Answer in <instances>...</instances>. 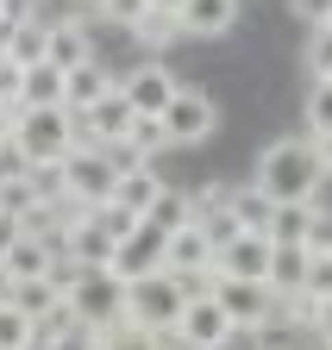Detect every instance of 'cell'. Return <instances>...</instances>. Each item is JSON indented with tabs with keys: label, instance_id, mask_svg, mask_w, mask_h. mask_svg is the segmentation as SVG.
<instances>
[{
	"label": "cell",
	"instance_id": "cell-1",
	"mask_svg": "<svg viewBox=\"0 0 332 350\" xmlns=\"http://www.w3.org/2000/svg\"><path fill=\"white\" fill-rule=\"evenodd\" d=\"M251 182H257L276 206H288V200H320L326 169H320V157H314V138H276V144H264Z\"/></svg>",
	"mask_w": 332,
	"mask_h": 350
},
{
	"label": "cell",
	"instance_id": "cell-2",
	"mask_svg": "<svg viewBox=\"0 0 332 350\" xmlns=\"http://www.w3.org/2000/svg\"><path fill=\"white\" fill-rule=\"evenodd\" d=\"M182 300H188V282L176 269H151V275L126 282V319L144 325V332H176Z\"/></svg>",
	"mask_w": 332,
	"mask_h": 350
},
{
	"label": "cell",
	"instance_id": "cell-3",
	"mask_svg": "<svg viewBox=\"0 0 332 350\" xmlns=\"http://www.w3.org/2000/svg\"><path fill=\"white\" fill-rule=\"evenodd\" d=\"M75 150V119L69 107H25L19 131H13V157L19 163H57Z\"/></svg>",
	"mask_w": 332,
	"mask_h": 350
},
{
	"label": "cell",
	"instance_id": "cell-4",
	"mask_svg": "<svg viewBox=\"0 0 332 350\" xmlns=\"http://www.w3.org/2000/svg\"><path fill=\"white\" fill-rule=\"evenodd\" d=\"M214 300L226 306V319L238 325V338H244V332H257V325H270V319H282V300L270 294V282L220 275V282H214Z\"/></svg>",
	"mask_w": 332,
	"mask_h": 350
},
{
	"label": "cell",
	"instance_id": "cell-5",
	"mask_svg": "<svg viewBox=\"0 0 332 350\" xmlns=\"http://www.w3.org/2000/svg\"><path fill=\"white\" fill-rule=\"evenodd\" d=\"M176 338H182V350H226V344L238 338V325L226 319V306L214 300V288H207V294H188V300H182Z\"/></svg>",
	"mask_w": 332,
	"mask_h": 350
},
{
	"label": "cell",
	"instance_id": "cell-6",
	"mask_svg": "<svg viewBox=\"0 0 332 350\" xmlns=\"http://www.w3.org/2000/svg\"><path fill=\"white\" fill-rule=\"evenodd\" d=\"M163 125H170V144H207L214 138V125H220V107L201 94V88H176L170 107L157 113Z\"/></svg>",
	"mask_w": 332,
	"mask_h": 350
},
{
	"label": "cell",
	"instance_id": "cell-7",
	"mask_svg": "<svg viewBox=\"0 0 332 350\" xmlns=\"http://www.w3.org/2000/svg\"><path fill=\"white\" fill-rule=\"evenodd\" d=\"M270 256H276V238L270 232H232L220 250H214V282L220 275H244V282H264L270 275Z\"/></svg>",
	"mask_w": 332,
	"mask_h": 350
},
{
	"label": "cell",
	"instance_id": "cell-8",
	"mask_svg": "<svg viewBox=\"0 0 332 350\" xmlns=\"http://www.w3.org/2000/svg\"><path fill=\"white\" fill-rule=\"evenodd\" d=\"M113 163H107V150L94 144V150H69L63 157V194L69 200H81V206H101L107 194H113Z\"/></svg>",
	"mask_w": 332,
	"mask_h": 350
},
{
	"label": "cell",
	"instance_id": "cell-9",
	"mask_svg": "<svg viewBox=\"0 0 332 350\" xmlns=\"http://www.w3.org/2000/svg\"><path fill=\"white\" fill-rule=\"evenodd\" d=\"M151 269H163V232H157V226L126 232V238L113 244V256H107V275H113V282H138V275H151Z\"/></svg>",
	"mask_w": 332,
	"mask_h": 350
},
{
	"label": "cell",
	"instance_id": "cell-10",
	"mask_svg": "<svg viewBox=\"0 0 332 350\" xmlns=\"http://www.w3.org/2000/svg\"><path fill=\"white\" fill-rule=\"evenodd\" d=\"M163 269H176V275H214V238H207L201 219H188V226L176 232H163Z\"/></svg>",
	"mask_w": 332,
	"mask_h": 350
},
{
	"label": "cell",
	"instance_id": "cell-11",
	"mask_svg": "<svg viewBox=\"0 0 332 350\" xmlns=\"http://www.w3.org/2000/svg\"><path fill=\"white\" fill-rule=\"evenodd\" d=\"M69 300H75V319H81V325H107V319L126 313V282H113L107 269H94Z\"/></svg>",
	"mask_w": 332,
	"mask_h": 350
},
{
	"label": "cell",
	"instance_id": "cell-12",
	"mask_svg": "<svg viewBox=\"0 0 332 350\" xmlns=\"http://www.w3.org/2000/svg\"><path fill=\"white\" fill-rule=\"evenodd\" d=\"M119 88H126V100H132V113H163V107H170V94H176V69H163L157 57L151 63H138L126 81H119Z\"/></svg>",
	"mask_w": 332,
	"mask_h": 350
},
{
	"label": "cell",
	"instance_id": "cell-13",
	"mask_svg": "<svg viewBox=\"0 0 332 350\" xmlns=\"http://www.w3.org/2000/svg\"><path fill=\"white\" fill-rule=\"evenodd\" d=\"M69 113H75V107H69ZM75 119H81V125L94 131V144H107V138H126V131H132V100H126V88L113 81L107 94H101L94 107H81Z\"/></svg>",
	"mask_w": 332,
	"mask_h": 350
},
{
	"label": "cell",
	"instance_id": "cell-14",
	"mask_svg": "<svg viewBox=\"0 0 332 350\" xmlns=\"http://www.w3.org/2000/svg\"><path fill=\"white\" fill-rule=\"evenodd\" d=\"M94 350H182V338L176 332H144V325H132L119 313V319L94 325Z\"/></svg>",
	"mask_w": 332,
	"mask_h": 350
},
{
	"label": "cell",
	"instance_id": "cell-15",
	"mask_svg": "<svg viewBox=\"0 0 332 350\" xmlns=\"http://www.w3.org/2000/svg\"><path fill=\"white\" fill-rule=\"evenodd\" d=\"M182 38H226L238 25V0H182Z\"/></svg>",
	"mask_w": 332,
	"mask_h": 350
},
{
	"label": "cell",
	"instance_id": "cell-16",
	"mask_svg": "<svg viewBox=\"0 0 332 350\" xmlns=\"http://www.w3.org/2000/svg\"><path fill=\"white\" fill-rule=\"evenodd\" d=\"M157 188H163V175H157V163H138V169H119L113 175V206H126V213H151V200H157Z\"/></svg>",
	"mask_w": 332,
	"mask_h": 350
},
{
	"label": "cell",
	"instance_id": "cell-17",
	"mask_svg": "<svg viewBox=\"0 0 332 350\" xmlns=\"http://www.w3.org/2000/svg\"><path fill=\"white\" fill-rule=\"evenodd\" d=\"M44 269H51V244L31 238V232H19L7 250H0V275H7V288H13V282H31V275H44Z\"/></svg>",
	"mask_w": 332,
	"mask_h": 350
},
{
	"label": "cell",
	"instance_id": "cell-18",
	"mask_svg": "<svg viewBox=\"0 0 332 350\" xmlns=\"http://www.w3.org/2000/svg\"><path fill=\"white\" fill-rule=\"evenodd\" d=\"M113 81H119V75H113L107 63H94V57H88V63H75V69H63V107H75V113H81V107H94Z\"/></svg>",
	"mask_w": 332,
	"mask_h": 350
},
{
	"label": "cell",
	"instance_id": "cell-19",
	"mask_svg": "<svg viewBox=\"0 0 332 350\" xmlns=\"http://www.w3.org/2000/svg\"><path fill=\"white\" fill-rule=\"evenodd\" d=\"M88 57H94V31L81 25V19H51V51H44V63L75 69V63H88Z\"/></svg>",
	"mask_w": 332,
	"mask_h": 350
},
{
	"label": "cell",
	"instance_id": "cell-20",
	"mask_svg": "<svg viewBox=\"0 0 332 350\" xmlns=\"http://www.w3.org/2000/svg\"><path fill=\"white\" fill-rule=\"evenodd\" d=\"M44 51H51V19H19L13 31H7V44H0V57L7 63H19V69H31V63H44Z\"/></svg>",
	"mask_w": 332,
	"mask_h": 350
},
{
	"label": "cell",
	"instance_id": "cell-21",
	"mask_svg": "<svg viewBox=\"0 0 332 350\" xmlns=\"http://www.w3.org/2000/svg\"><path fill=\"white\" fill-rule=\"evenodd\" d=\"M75 262H81V269H107V256H113V238H107V226H101V219L88 213V219H75V226H69V244H63Z\"/></svg>",
	"mask_w": 332,
	"mask_h": 350
},
{
	"label": "cell",
	"instance_id": "cell-22",
	"mask_svg": "<svg viewBox=\"0 0 332 350\" xmlns=\"http://www.w3.org/2000/svg\"><path fill=\"white\" fill-rule=\"evenodd\" d=\"M126 31H132V44H138L144 57H163V51H170V44L182 38V19H176V13H157V7H144V13H138Z\"/></svg>",
	"mask_w": 332,
	"mask_h": 350
},
{
	"label": "cell",
	"instance_id": "cell-23",
	"mask_svg": "<svg viewBox=\"0 0 332 350\" xmlns=\"http://www.w3.org/2000/svg\"><path fill=\"white\" fill-rule=\"evenodd\" d=\"M19 107H63V69L57 63H31L25 88H19Z\"/></svg>",
	"mask_w": 332,
	"mask_h": 350
},
{
	"label": "cell",
	"instance_id": "cell-24",
	"mask_svg": "<svg viewBox=\"0 0 332 350\" xmlns=\"http://www.w3.org/2000/svg\"><path fill=\"white\" fill-rule=\"evenodd\" d=\"M264 282H270V294H295V288L307 282V250H301V244H276Z\"/></svg>",
	"mask_w": 332,
	"mask_h": 350
},
{
	"label": "cell",
	"instance_id": "cell-25",
	"mask_svg": "<svg viewBox=\"0 0 332 350\" xmlns=\"http://www.w3.org/2000/svg\"><path fill=\"white\" fill-rule=\"evenodd\" d=\"M232 219L244 232H270V219H276V200L251 182V188H232Z\"/></svg>",
	"mask_w": 332,
	"mask_h": 350
},
{
	"label": "cell",
	"instance_id": "cell-26",
	"mask_svg": "<svg viewBox=\"0 0 332 350\" xmlns=\"http://www.w3.org/2000/svg\"><path fill=\"white\" fill-rule=\"evenodd\" d=\"M188 194H176L170 182L157 188V200H151V213H144V226H157V232H176V226H188Z\"/></svg>",
	"mask_w": 332,
	"mask_h": 350
},
{
	"label": "cell",
	"instance_id": "cell-27",
	"mask_svg": "<svg viewBox=\"0 0 332 350\" xmlns=\"http://www.w3.org/2000/svg\"><path fill=\"white\" fill-rule=\"evenodd\" d=\"M0 350H38L31 344V313L7 294H0Z\"/></svg>",
	"mask_w": 332,
	"mask_h": 350
},
{
	"label": "cell",
	"instance_id": "cell-28",
	"mask_svg": "<svg viewBox=\"0 0 332 350\" xmlns=\"http://www.w3.org/2000/svg\"><path fill=\"white\" fill-rule=\"evenodd\" d=\"M126 138H132V150L138 157H163V150H170V125H163L157 113H132V131H126Z\"/></svg>",
	"mask_w": 332,
	"mask_h": 350
},
{
	"label": "cell",
	"instance_id": "cell-29",
	"mask_svg": "<svg viewBox=\"0 0 332 350\" xmlns=\"http://www.w3.org/2000/svg\"><path fill=\"white\" fill-rule=\"evenodd\" d=\"M7 300H19L25 313H31V325H38V313H51V300H63V294L51 288V275H31V282H13Z\"/></svg>",
	"mask_w": 332,
	"mask_h": 350
},
{
	"label": "cell",
	"instance_id": "cell-30",
	"mask_svg": "<svg viewBox=\"0 0 332 350\" xmlns=\"http://www.w3.org/2000/svg\"><path fill=\"white\" fill-rule=\"evenodd\" d=\"M31 200H38V194H31V175H25V163H19V169H0V213H13V219H19Z\"/></svg>",
	"mask_w": 332,
	"mask_h": 350
},
{
	"label": "cell",
	"instance_id": "cell-31",
	"mask_svg": "<svg viewBox=\"0 0 332 350\" xmlns=\"http://www.w3.org/2000/svg\"><path fill=\"white\" fill-rule=\"evenodd\" d=\"M307 206H314V200H288V206H276L270 238H276V244H301V232H307Z\"/></svg>",
	"mask_w": 332,
	"mask_h": 350
},
{
	"label": "cell",
	"instance_id": "cell-32",
	"mask_svg": "<svg viewBox=\"0 0 332 350\" xmlns=\"http://www.w3.org/2000/svg\"><path fill=\"white\" fill-rule=\"evenodd\" d=\"M44 275H51V288H57V294H75V288L88 282L94 269H81V262H75L69 250H51V269H44Z\"/></svg>",
	"mask_w": 332,
	"mask_h": 350
},
{
	"label": "cell",
	"instance_id": "cell-33",
	"mask_svg": "<svg viewBox=\"0 0 332 350\" xmlns=\"http://www.w3.org/2000/svg\"><path fill=\"white\" fill-rule=\"evenodd\" d=\"M301 250H307V256H332V213H326V206H307V232H301Z\"/></svg>",
	"mask_w": 332,
	"mask_h": 350
},
{
	"label": "cell",
	"instance_id": "cell-34",
	"mask_svg": "<svg viewBox=\"0 0 332 350\" xmlns=\"http://www.w3.org/2000/svg\"><path fill=\"white\" fill-rule=\"evenodd\" d=\"M307 75L314 81H332V25H314L307 31Z\"/></svg>",
	"mask_w": 332,
	"mask_h": 350
},
{
	"label": "cell",
	"instance_id": "cell-35",
	"mask_svg": "<svg viewBox=\"0 0 332 350\" xmlns=\"http://www.w3.org/2000/svg\"><path fill=\"white\" fill-rule=\"evenodd\" d=\"M332 131V81H314L307 88V138Z\"/></svg>",
	"mask_w": 332,
	"mask_h": 350
},
{
	"label": "cell",
	"instance_id": "cell-36",
	"mask_svg": "<svg viewBox=\"0 0 332 350\" xmlns=\"http://www.w3.org/2000/svg\"><path fill=\"white\" fill-rule=\"evenodd\" d=\"M25 175H31V194L38 200H63V157L57 163H25Z\"/></svg>",
	"mask_w": 332,
	"mask_h": 350
},
{
	"label": "cell",
	"instance_id": "cell-37",
	"mask_svg": "<svg viewBox=\"0 0 332 350\" xmlns=\"http://www.w3.org/2000/svg\"><path fill=\"white\" fill-rule=\"evenodd\" d=\"M232 206V182H207L201 194H188V213L194 219H214V213H226Z\"/></svg>",
	"mask_w": 332,
	"mask_h": 350
},
{
	"label": "cell",
	"instance_id": "cell-38",
	"mask_svg": "<svg viewBox=\"0 0 332 350\" xmlns=\"http://www.w3.org/2000/svg\"><path fill=\"white\" fill-rule=\"evenodd\" d=\"M144 7H151V0H94V13H101L107 25H119V31H126V25H132Z\"/></svg>",
	"mask_w": 332,
	"mask_h": 350
},
{
	"label": "cell",
	"instance_id": "cell-39",
	"mask_svg": "<svg viewBox=\"0 0 332 350\" xmlns=\"http://www.w3.org/2000/svg\"><path fill=\"white\" fill-rule=\"evenodd\" d=\"M314 300H326L332 294V256H307V282H301Z\"/></svg>",
	"mask_w": 332,
	"mask_h": 350
},
{
	"label": "cell",
	"instance_id": "cell-40",
	"mask_svg": "<svg viewBox=\"0 0 332 350\" xmlns=\"http://www.w3.org/2000/svg\"><path fill=\"white\" fill-rule=\"evenodd\" d=\"M38 350H94V325H75V332H63L51 344H38Z\"/></svg>",
	"mask_w": 332,
	"mask_h": 350
},
{
	"label": "cell",
	"instance_id": "cell-41",
	"mask_svg": "<svg viewBox=\"0 0 332 350\" xmlns=\"http://www.w3.org/2000/svg\"><path fill=\"white\" fill-rule=\"evenodd\" d=\"M295 7V19H307V25H326L332 19V0H288Z\"/></svg>",
	"mask_w": 332,
	"mask_h": 350
},
{
	"label": "cell",
	"instance_id": "cell-42",
	"mask_svg": "<svg viewBox=\"0 0 332 350\" xmlns=\"http://www.w3.org/2000/svg\"><path fill=\"white\" fill-rule=\"evenodd\" d=\"M19 113H25V107H0V150H7V157H13V131H19Z\"/></svg>",
	"mask_w": 332,
	"mask_h": 350
},
{
	"label": "cell",
	"instance_id": "cell-43",
	"mask_svg": "<svg viewBox=\"0 0 332 350\" xmlns=\"http://www.w3.org/2000/svg\"><path fill=\"white\" fill-rule=\"evenodd\" d=\"M31 13H38V0H0V19H7V25H19Z\"/></svg>",
	"mask_w": 332,
	"mask_h": 350
},
{
	"label": "cell",
	"instance_id": "cell-44",
	"mask_svg": "<svg viewBox=\"0 0 332 350\" xmlns=\"http://www.w3.org/2000/svg\"><path fill=\"white\" fill-rule=\"evenodd\" d=\"M314 338H332V294L320 300V319H314Z\"/></svg>",
	"mask_w": 332,
	"mask_h": 350
},
{
	"label": "cell",
	"instance_id": "cell-45",
	"mask_svg": "<svg viewBox=\"0 0 332 350\" xmlns=\"http://www.w3.org/2000/svg\"><path fill=\"white\" fill-rule=\"evenodd\" d=\"M314 157H320V169L332 175V131H320V138H314Z\"/></svg>",
	"mask_w": 332,
	"mask_h": 350
},
{
	"label": "cell",
	"instance_id": "cell-46",
	"mask_svg": "<svg viewBox=\"0 0 332 350\" xmlns=\"http://www.w3.org/2000/svg\"><path fill=\"white\" fill-rule=\"evenodd\" d=\"M19 232H25V226H19V219H13V213H0V250H7V244H13Z\"/></svg>",
	"mask_w": 332,
	"mask_h": 350
},
{
	"label": "cell",
	"instance_id": "cell-47",
	"mask_svg": "<svg viewBox=\"0 0 332 350\" xmlns=\"http://www.w3.org/2000/svg\"><path fill=\"white\" fill-rule=\"evenodd\" d=\"M151 7H157V13H182V0H151Z\"/></svg>",
	"mask_w": 332,
	"mask_h": 350
},
{
	"label": "cell",
	"instance_id": "cell-48",
	"mask_svg": "<svg viewBox=\"0 0 332 350\" xmlns=\"http://www.w3.org/2000/svg\"><path fill=\"white\" fill-rule=\"evenodd\" d=\"M314 350H332V338H314Z\"/></svg>",
	"mask_w": 332,
	"mask_h": 350
},
{
	"label": "cell",
	"instance_id": "cell-49",
	"mask_svg": "<svg viewBox=\"0 0 332 350\" xmlns=\"http://www.w3.org/2000/svg\"><path fill=\"white\" fill-rule=\"evenodd\" d=\"M257 350H288V344H257Z\"/></svg>",
	"mask_w": 332,
	"mask_h": 350
},
{
	"label": "cell",
	"instance_id": "cell-50",
	"mask_svg": "<svg viewBox=\"0 0 332 350\" xmlns=\"http://www.w3.org/2000/svg\"><path fill=\"white\" fill-rule=\"evenodd\" d=\"M0 294H7V275H0Z\"/></svg>",
	"mask_w": 332,
	"mask_h": 350
},
{
	"label": "cell",
	"instance_id": "cell-51",
	"mask_svg": "<svg viewBox=\"0 0 332 350\" xmlns=\"http://www.w3.org/2000/svg\"><path fill=\"white\" fill-rule=\"evenodd\" d=\"M326 25H332V19H326Z\"/></svg>",
	"mask_w": 332,
	"mask_h": 350
}]
</instances>
